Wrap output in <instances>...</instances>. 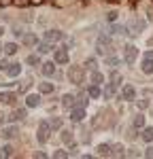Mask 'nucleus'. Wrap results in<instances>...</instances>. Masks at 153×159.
I'll return each mask as SVG.
<instances>
[{"mask_svg":"<svg viewBox=\"0 0 153 159\" xmlns=\"http://www.w3.org/2000/svg\"><path fill=\"white\" fill-rule=\"evenodd\" d=\"M83 76H85V70H83L81 66H70V68H68V79H70V83L81 85V83H83Z\"/></svg>","mask_w":153,"mask_h":159,"instance_id":"f257e3e1","label":"nucleus"},{"mask_svg":"<svg viewBox=\"0 0 153 159\" xmlns=\"http://www.w3.org/2000/svg\"><path fill=\"white\" fill-rule=\"evenodd\" d=\"M136 57H138V49L134 45H126L123 47V61H126L128 66H132L136 61Z\"/></svg>","mask_w":153,"mask_h":159,"instance_id":"f03ea898","label":"nucleus"},{"mask_svg":"<svg viewBox=\"0 0 153 159\" xmlns=\"http://www.w3.org/2000/svg\"><path fill=\"white\" fill-rule=\"evenodd\" d=\"M49 123L47 121H40V125H38V134H36V140L40 142V144H45L47 140H49Z\"/></svg>","mask_w":153,"mask_h":159,"instance_id":"7ed1b4c3","label":"nucleus"},{"mask_svg":"<svg viewBox=\"0 0 153 159\" xmlns=\"http://www.w3.org/2000/svg\"><path fill=\"white\" fill-rule=\"evenodd\" d=\"M140 70H142L145 74H153V51H147V53H145Z\"/></svg>","mask_w":153,"mask_h":159,"instance_id":"20e7f679","label":"nucleus"},{"mask_svg":"<svg viewBox=\"0 0 153 159\" xmlns=\"http://www.w3.org/2000/svg\"><path fill=\"white\" fill-rule=\"evenodd\" d=\"M145 28H147V21L140 19V17H134V19L130 21V30H132V34H140Z\"/></svg>","mask_w":153,"mask_h":159,"instance_id":"39448f33","label":"nucleus"},{"mask_svg":"<svg viewBox=\"0 0 153 159\" xmlns=\"http://www.w3.org/2000/svg\"><path fill=\"white\" fill-rule=\"evenodd\" d=\"M64 34L60 30H49V32H45V40L47 43H58V40H62Z\"/></svg>","mask_w":153,"mask_h":159,"instance_id":"423d86ee","label":"nucleus"},{"mask_svg":"<svg viewBox=\"0 0 153 159\" xmlns=\"http://www.w3.org/2000/svg\"><path fill=\"white\" fill-rule=\"evenodd\" d=\"M40 72L45 74V76H53V74H55V64H53V61L40 64Z\"/></svg>","mask_w":153,"mask_h":159,"instance_id":"0eeeda50","label":"nucleus"},{"mask_svg":"<svg viewBox=\"0 0 153 159\" xmlns=\"http://www.w3.org/2000/svg\"><path fill=\"white\" fill-rule=\"evenodd\" d=\"M83 117H85V110H83V106H76V108H72V112H70V119L75 123L83 121Z\"/></svg>","mask_w":153,"mask_h":159,"instance_id":"6e6552de","label":"nucleus"},{"mask_svg":"<svg viewBox=\"0 0 153 159\" xmlns=\"http://www.w3.org/2000/svg\"><path fill=\"white\" fill-rule=\"evenodd\" d=\"M134 96H136V89L132 85H123V89H121V98L123 100H134Z\"/></svg>","mask_w":153,"mask_h":159,"instance_id":"1a4fd4ad","label":"nucleus"},{"mask_svg":"<svg viewBox=\"0 0 153 159\" xmlns=\"http://www.w3.org/2000/svg\"><path fill=\"white\" fill-rule=\"evenodd\" d=\"M109 45H111V38L109 36H100L98 38V53H104V49H109Z\"/></svg>","mask_w":153,"mask_h":159,"instance_id":"9d476101","label":"nucleus"},{"mask_svg":"<svg viewBox=\"0 0 153 159\" xmlns=\"http://www.w3.org/2000/svg\"><path fill=\"white\" fill-rule=\"evenodd\" d=\"M55 64H68V53H66V47L60 51H55Z\"/></svg>","mask_w":153,"mask_h":159,"instance_id":"9b49d317","label":"nucleus"},{"mask_svg":"<svg viewBox=\"0 0 153 159\" xmlns=\"http://www.w3.org/2000/svg\"><path fill=\"white\" fill-rule=\"evenodd\" d=\"M19 72H21V66L19 64H9L7 66V74L9 76H19Z\"/></svg>","mask_w":153,"mask_h":159,"instance_id":"f8f14e48","label":"nucleus"},{"mask_svg":"<svg viewBox=\"0 0 153 159\" xmlns=\"http://www.w3.org/2000/svg\"><path fill=\"white\" fill-rule=\"evenodd\" d=\"M38 104H40V96H28L26 98V106L28 108H36Z\"/></svg>","mask_w":153,"mask_h":159,"instance_id":"ddd939ff","label":"nucleus"},{"mask_svg":"<svg viewBox=\"0 0 153 159\" xmlns=\"http://www.w3.org/2000/svg\"><path fill=\"white\" fill-rule=\"evenodd\" d=\"M62 106L64 108H72V106H75V96H72V93H66L62 98Z\"/></svg>","mask_w":153,"mask_h":159,"instance_id":"4468645a","label":"nucleus"},{"mask_svg":"<svg viewBox=\"0 0 153 159\" xmlns=\"http://www.w3.org/2000/svg\"><path fill=\"white\" fill-rule=\"evenodd\" d=\"M0 102H2V104H11V102H15V93H11V91L0 93Z\"/></svg>","mask_w":153,"mask_h":159,"instance_id":"2eb2a0df","label":"nucleus"},{"mask_svg":"<svg viewBox=\"0 0 153 159\" xmlns=\"http://www.w3.org/2000/svg\"><path fill=\"white\" fill-rule=\"evenodd\" d=\"M24 45H28V47H34V45H38V38L34 36V34H24Z\"/></svg>","mask_w":153,"mask_h":159,"instance_id":"dca6fc26","label":"nucleus"},{"mask_svg":"<svg viewBox=\"0 0 153 159\" xmlns=\"http://www.w3.org/2000/svg\"><path fill=\"white\" fill-rule=\"evenodd\" d=\"M9 119H11V121H21V119H26V110L24 108H17Z\"/></svg>","mask_w":153,"mask_h":159,"instance_id":"f3484780","label":"nucleus"},{"mask_svg":"<svg viewBox=\"0 0 153 159\" xmlns=\"http://www.w3.org/2000/svg\"><path fill=\"white\" fill-rule=\"evenodd\" d=\"M102 81H104L102 72H98V70H91V83H94V85H102Z\"/></svg>","mask_w":153,"mask_h":159,"instance_id":"a211bd4d","label":"nucleus"},{"mask_svg":"<svg viewBox=\"0 0 153 159\" xmlns=\"http://www.w3.org/2000/svg\"><path fill=\"white\" fill-rule=\"evenodd\" d=\"M17 132H19V129H17L15 125H13V127H4V129H2V136H4V138H15Z\"/></svg>","mask_w":153,"mask_h":159,"instance_id":"6ab92c4d","label":"nucleus"},{"mask_svg":"<svg viewBox=\"0 0 153 159\" xmlns=\"http://www.w3.org/2000/svg\"><path fill=\"white\" fill-rule=\"evenodd\" d=\"M98 155H104V157H109L111 155V144H98Z\"/></svg>","mask_w":153,"mask_h":159,"instance_id":"aec40b11","label":"nucleus"},{"mask_svg":"<svg viewBox=\"0 0 153 159\" xmlns=\"http://www.w3.org/2000/svg\"><path fill=\"white\" fill-rule=\"evenodd\" d=\"M111 34H130L126 25H111Z\"/></svg>","mask_w":153,"mask_h":159,"instance_id":"412c9836","label":"nucleus"},{"mask_svg":"<svg viewBox=\"0 0 153 159\" xmlns=\"http://www.w3.org/2000/svg\"><path fill=\"white\" fill-rule=\"evenodd\" d=\"M2 51H4L7 55H13V53H17V45H15V43H9V45L2 47Z\"/></svg>","mask_w":153,"mask_h":159,"instance_id":"4be33fe9","label":"nucleus"},{"mask_svg":"<svg viewBox=\"0 0 153 159\" xmlns=\"http://www.w3.org/2000/svg\"><path fill=\"white\" fill-rule=\"evenodd\" d=\"M13 155V147L11 144H4V147L0 148V157H11Z\"/></svg>","mask_w":153,"mask_h":159,"instance_id":"5701e85b","label":"nucleus"},{"mask_svg":"<svg viewBox=\"0 0 153 159\" xmlns=\"http://www.w3.org/2000/svg\"><path fill=\"white\" fill-rule=\"evenodd\" d=\"M115 89H117V85H115V83H109V85H106V89H104V98H113Z\"/></svg>","mask_w":153,"mask_h":159,"instance_id":"b1692460","label":"nucleus"},{"mask_svg":"<svg viewBox=\"0 0 153 159\" xmlns=\"http://www.w3.org/2000/svg\"><path fill=\"white\" fill-rule=\"evenodd\" d=\"M142 140H145V142H153V127H147V129L142 132Z\"/></svg>","mask_w":153,"mask_h":159,"instance_id":"393cba45","label":"nucleus"},{"mask_svg":"<svg viewBox=\"0 0 153 159\" xmlns=\"http://www.w3.org/2000/svg\"><path fill=\"white\" fill-rule=\"evenodd\" d=\"M87 93H89V98H98L100 96V85H91L87 89Z\"/></svg>","mask_w":153,"mask_h":159,"instance_id":"a878e982","label":"nucleus"},{"mask_svg":"<svg viewBox=\"0 0 153 159\" xmlns=\"http://www.w3.org/2000/svg\"><path fill=\"white\" fill-rule=\"evenodd\" d=\"M51 49H53V47H51V43H47V40L38 45V53H49Z\"/></svg>","mask_w":153,"mask_h":159,"instance_id":"bb28decb","label":"nucleus"},{"mask_svg":"<svg viewBox=\"0 0 153 159\" xmlns=\"http://www.w3.org/2000/svg\"><path fill=\"white\" fill-rule=\"evenodd\" d=\"M111 155H115V157L123 155V147H121V144H113V147H111Z\"/></svg>","mask_w":153,"mask_h":159,"instance_id":"cd10ccee","label":"nucleus"},{"mask_svg":"<svg viewBox=\"0 0 153 159\" xmlns=\"http://www.w3.org/2000/svg\"><path fill=\"white\" fill-rule=\"evenodd\" d=\"M132 125H134V127H145V117H142V115H136L134 121H132Z\"/></svg>","mask_w":153,"mask_h":159,"instance_id":"c85d7f7f","label":"nucleus"},{"mask_svg":"<svg viewBox=\"0 0 153 159\" xmlns=\"http://www.w3.org/2000/svg\"><path fill=\"white\" fill-rule=\"evenodd\" d=\"M49 127H51V129H60V127H62V119H60V117H55V119H51Z\"/></svg>","mask_w":153,"mask_h":159,"instance_id":"c756f323","label":"nucleus"},{"mask_svg":"<svg viewBox=\"0 0 153 159\" xmlns=\"http://www.w3.org/2000/svg\"><path fill=\"white\" fill-rule=\"evenodd\" d=\"M51 91H53L51 83H40V93H51Z\"/></svg>","mask_w":153,"mask_h":159,"instance_id":"7c9ffc66","label":"nucleus"},{"mask_svg":"<svg viewBox=\"0 0 153 159\" xmlns=\"http://www.w3.org/2000/svg\"><path fill=\"white\" fill-rule=\"evenodd\" d=\"M28 64H30V66H38V64H40V57H38V55H28Z\"/></svg>","mask_w":153,"mask_h":159,"instance_id":"2f4dec72","label":"nucleus"},{"mask_svg":"<svg viewBox=\"0 0 153 159\" xmlns=\"http://www.w3.org/2000/svg\"><path fill=\"white\" fill-rule=\"evenodd\" d=\"M111 83H115L117 87L121 85V76H119V72H113V74H111Z\"/></svg>","mask_w":153,"mask_h":159,"instance_id":"473e14b6","label":"nucleus"},{"mask_svg":"<svg viewBox=\"0 0 153 159\" xmlns=\"http://www.w3.org/2000/svg\"><path fill=\"white\" fill-rule=\"evenodd\" d=\"M62 140L66 144H70L72 142V132H62Z\"/></svg>","mask_w":153,"mask_h":159,"instance_id":"72a5a7b5","label":"nucleus"},{"mask_svg":"<svg viewBox=\"0 0 153 159\" xmlns=\"http://www.w3.org/2000/svg\"><path fill=\"white\" fill-rule=\"evenodd\" d=\"M76 104L85 108V106H87V96H85V93H79V102H76Z\"/></svg>","mask_w":153,"mask_h":159,"instance_id":"f704fd0d","label":"nucleus"},{"mask_svg":"<svg viewBox=\"0 0 153 159\" xmlns=\"http://www.w3.org/2000/svg\"><path fill=\"white\" fill-rule=\"evenodd\" d=\"M106 66H111V68H115V66H117V64H119V60H117V57H106Z\"/></svg>","mask_w":153,"mask_h":159,"instance_id":"c9c22d12","label":"nucleus"},{"mask_svg":"<svg viewBox=\"0 0 153 159\" xmlns=\"http://www.w3.org/2000/svg\"><path fill=\"white\" fill-rule=\"evenodd\" d=\"M85 66H87L89 70H96V60H94V57H89V60L85 61Z\"/></svg>","mask_w":153,"mask_h":159,"instance_id":"e433bc0d","label":"nucleus"},{"mask_svg":"<svg viewBox=\"0 0 153 159\" xmlns=\"http://www.w3.org/2000/svg\"><path fill=\"white\" fill-rule=\"evenodd\" d=\"M13 4H15V7H28L30 0H13Z\"/></svg>","mask_w":153,"mask_h":159,"instance_id":"4c0bfd02","label":"nucleus"},{"mask_svg":"<svg viewBox=\"0 0 153 159\" xmlns=\"http://www.w3.org/2000/svg\"><path fill=\"white\" fill-rule=\"evenodd\" d=\"M53 157L62 159V157H68V153H66V151H55V153H53Z\"/></svg>","mask_w":153,"mask_h":159,"instance_id":"58836bf2","label":"nucleus"},{"mask_svg":"<svg viewBox=\"0 0 153 159\" xmlns=\"http://www.w3.org/2000/svg\"><path fill=\"white\" fill-rule=\"evenodd\" d=\"M106 19H109V21H115V19H117V13H115V11L106 13Z\"/></svg>","mask_w":153,"mask_h":159,"instance_id":"ea45409f","label":"nucleus"},{"mask_svg":"<svg viewBox=\"0 0 153 159\" xmlns=\"http://www.w3.org/2000/svg\"><path fill=\"white\" fill-rule=\"evenodd\" d=\"M13 34H15V36H24V30H21V28H13Z\"/></svg>","mask_w":153,"mask_h":159,"instance_id":"a19ab883","label":"nucleus"},{"mask_svg":"<svg viewBox=\"0 0 153 159\" xmlns=\"http://www.w3.org/2000/svg\"><path fill=\"white\" fill-rule=\"evenodd\" d=\"M128 155H130V157H138L140 153H138V151H136V148H130V153H128Z\"/></svg>","mask_w":153,"mask_h":159,"instance_id":"79ce46f5","label":"nucleus"},{"mask_svg":"<svg viewBox=\"0 0 153 159\" xmlns=\"http://www.w3.org/2000/svg\"><path fill=\"white\" fill-rule=\"evenodd\" d=\"M147 106H149V102H147V100H140V102H138V108H147Z\"/></svg>","mask_w":153,"mask_h":159,"instance_id":"37998d69","label":"nucleus"},{"mask_svg":"<svg viewBox=\"0 0 153 159\" xmlns=\"http://www.w3.org/2000/svg\"><path fill=\"white\" fill-rule=\"evenodd\" d=\"M145 157H153V147H149L147 151H145Z\"/></svg>","mask_w":153,"mask_h":159,"instance_id":"c03bdc74","label":"nucleus"},{"mask_svg":"<svg viewBox=\"0 0 153 159\" xmlns=\"http://www.w3.org/2000/svg\"><path fill=\"white\" fill-rule=\"evenodd\" d=\"M7 66H9L7 61H4V60H0V70H7Z\"/></svg>","mask_w":153,"mask_h":159,"instance_id":"a18cd8bd","label":"nucleus"},{"mask_svg":"<svg viewBox=\"0 0 153 159\" xmlns=\"http://www.w3.org/2000/svg\"><path fill=\"white\" fill-rule=\"evenodd\" d=\"M2 121H4V115H0V125H2Z\"/></svg>","mask_w":153,"mask_h":159,"instance_id":"49530a36","label":"nucleus"},{"mask_svg":"<svg viewBox=\"0 0 153 159\" xmlns=\"http://www.w3.org/2000/svg\"><path fill=\"white\" fill-rule=\"evenodd\" d=\"M109 2H121V0H109Z\"/></svg>","mask_w":153,"mask_h":159,"instance_id":"de8ad7c7","label":"nucleus"},{"mask_svg":"<svg viewBox=\"0 0 153 159\" xmlns=\"http://www.w3.org/2000/svg\"><path fill=\"white\" fill-rule=\"evenodd\" d=\"M0 34H4V30H2V28H0Z\"/></svg>","mask_w":153,"mask_h":159,"instance_id":"09e8293b","label":"nucleus"},{"mask_svg":"<svg viewBox=\"0 0 153 159\" xmlns=\"http://www.w3.org/2000/svg\"><path fill=\"white\" fill-rule=\"evenodd\" d=\"M0 51H2V47H0Z\"/></svg>","mask_w":153,"mask_h":159,"instance_id":"8fccbe9b","label":"nucleus"}]
</instances>
